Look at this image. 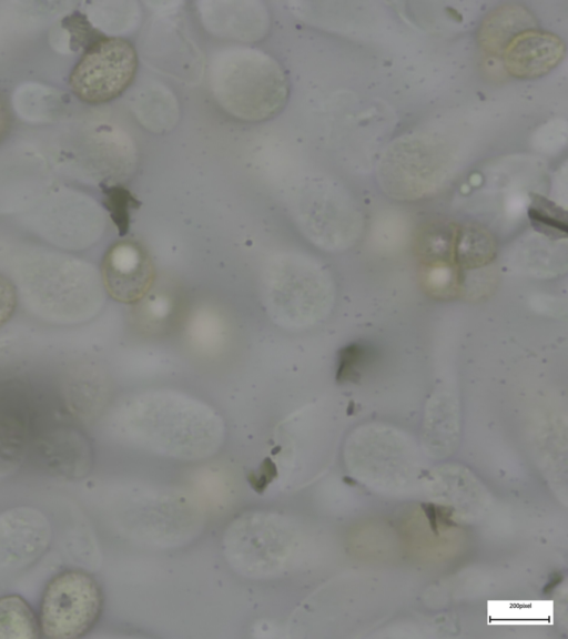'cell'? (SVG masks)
<instances>
[{"mask_svg": "<svg viewBox=\"0 0 568 639\" xmlns=\"http://www.w3.org/2000/svg\"><path fill=\"white\" fill-rule=\"evenodd\" d=\"M112 426L129 439L173 450H200L223 436L219 415L207 405L174 390H151L123 403Z\"/></svg>", "mask_w": 568, "mask_h": 639, "instance_id": "cell-1", "label": "cell"}, {"mask_svg": "<svg viewBox=\"0 0 568 639\" xmlns=\"http://www.w3.org/2000/svg\"><path fill=\"white\" fill-rule=\"evenodd\" d=\"M16 281L26 307L54 323L91 320L105 302L100 272L78 260L49 257L29 262L19 268Z\"/></svg>", "mask_w": 568, "mask_h": 639, "instance_id": "cell-2", "label": "cell"}, {"mask_svg": "<svg viewBox=\"0 0 568 639\" xmlns=\"http://www.w3.org/2000/svg\"><path fill=\"white\" fill-rule=\"evenodd\" d=\"M261 294L271 320L290 331H301L323 321L334 303L331 275L301 256H280L261 277Z\"/></svg>", "mask_w": 568, "mask_h": 639, "instance_id": "cell-3", "label": "cell"}, {"mask_svg": "<svg viewBox=\"0 0 568 639\" xmlns=\"http://www.w3.org/2000/svg\"><path fill=\"white\" fill-rule=\"evenodd\" d=\"M102 601L100 586L88 572L65 570L55 575L41 600V633L51 639L84 636L98 621Z\"/></svg>", "mask_w": 568, "mask_h": 639, "instance_id": "cell-4", "label": "cell"}, {"mask_svg": "<svg viewBox=\"0 0 568 639\" xmlns=\"http://www.w3.org/2000/svg\"><path fill=\"white\" fill-rule=\"evenodd\" d=\"M138 68L134 47L118 37L93 42L73 67L69 85L73 94L89 104L118 98L131 84Z\"/></svg>", "mask_w": 568, "mask_h": 639, "instance_id": "cell-5", "label": "cell"}, {"mask_svg": "<svg viewBox=\"0 0 568 639\" xmlns=\"http://www.w3.org/2000/svg\"><path fill=\"white\" fill-rule=\"evenodd\" d=\"M51 527L43 514L30 507H18L0 515V568L29 565L47 549Z\"/></svg>", "mask_w": 568, "mask_h": 639, "instance_id": "cell-6", "label": "cell"}, {"mask_svg": "<svg viewBox=\"0 0 568 639\" xmlns=\"http://www.w3.org/2000/svg\"><path fill=\"white\" fill-rule=\"evenodd\" d=\"M100 274L105 292L123 303L140 300L153 281V267L149 257L132 242H120L110 247Z\"/></svg>", "mask_w": 568, "mask_h": 639, "instance_id": "cell-7", "label": "cell"}, {"mask_svg": "<svg viewBox=\"0 0 568 639\" xmlns=\"http://www.w3.org/2000/svg\"><path fill=\"white\" fill-rule=\"evenodd\" d=\"M565 44L555 34L540 30L518 33L505 48V67L518 79L539 78L559 64Z\"/></svg>", "mask_w": 568, "mask_h": 639, "instance_id": "cell-8", "label": "cell"}, {"mask_svg": "<svg viewBox=\"0 0 568 639\" xmlns=\"http://www.w3.org/2000/svg\"><path fill=\"white\" fill-rule=\"evenodd\" d=\"M40 635V621L22 597L0 598V639H34Z\"/></svg>", "mask_w": 568, "mask_h": 639, "instance_id": "cell-9", "label": "cell"}, {"mask_svg": "<svg viewBox=\"0 0 568 639\" xmlns=\"http://www.w3.org/2000/svg\"><path fill=\"white\" fill-rule=\"evenodd\" d=\"M531 223L546 234L561 236L566 235L565 212L560 207L540 195H534L529 207Z\"/></svg>", "mask_w": 568, "mask_h": 639, "instance_id": "cell-10", "label": "cell"}, {"mask_svg": "<svg viewBox=\"0 0 568 639\" xmlns=\"http://www.w3.org/2000/svg\"><path fill=\"white\" fill-rule=\"evenodd\" d=\"M18 298L16 284L8 277L0 275V328L13 316Z\"/></svg>", "mask_w": 568, "mask_h": 639, "instance_id": "cell-11", "label": "cell"}, {"mask_svg": "<svg viewBox=\"0 0 568 639\" xmlns=\"http://www.w3.org/2000/svg\"><path fill=\"white\" fill-rule=\"evenodd\" d=\"M11 126V113L7 100L0 94V142L7 136Z\"/></svg>", "mask_w": 568, "mask_h": 639, "instance_id": "cell-12", "label": "cell"}, {"mask_svg": "<svg viewBox=\"0 0 568 639\" xmlns=\"http://www.w3.org/2000/svg\"><path fill=\"white\" fill-rule=\"evenodd\" d=\"M561 580V575L560 574H556L555 577L551 578V580L549 581V584H547L546 588L544 589L545 592H548L549 590H551L556 585H558Z\"/></svg>", "mask_w": 568, "mask_h": 639, "instance_id": "cell-13", "label": "cell"}]
</instances>
